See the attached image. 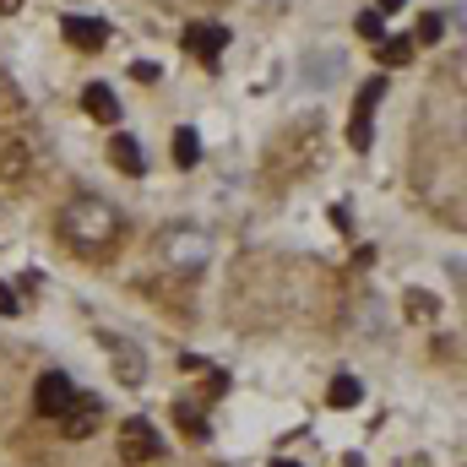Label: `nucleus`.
<instances>
[{"label": "nucleus", "instance_id": "39448f33", "mask_svg": "<svg viewBox=\"0 0 467 467\" xmlns=\"http://www.w3.org/2000/svg\"><path fill=\"white\" fill-rule=\"evenodd\" d=\"M93 424H99V402H88V397H77L66 413H60V430L71 435V441H82V435H93Z\"/></svg>", "mask_w": 467, "mask_h": 467}, {"label": "nucleus", "instance_id": "dca6fc26", "mask_svg": "<svg viewBox=\"0 0 467 467\" xmlns=\"http://www.w3.org/2000/svg\"><path fill=\"white\" fill-rule=\"evenodd\" d=\"M375 11H380V16H386V11H402V0H380Z\"/></svg>", "mask_w": 467, "mask_h": 467}, {"label": "nucleus", "instance_id": "f03ea898", "mask_svg": "<svg viewBox=\"0 0 467 467\" xmlns=\"http://www.w3.org/2000/svg\"><path fill=\"white\" fill-rule=\"evenodd\" d=\"M119 451H125V462H152L163 451V441H158V430L147 419H125L119 424Z\"/></svg>", "mask_w": 467, "mask_h": 467}, {"label": "nucleus", "instance_id": "f8f14e48", "mask_svg": "<svg viewBox=\"0 0 467 467\" xmlns=\"http://www.w3.org/2000/svg\"><path fill=\"white\" fill-rule=\"evenodd\" d=\"M358 38H375L380 44L386 38V16L380 11H358Z\"/></svg>", "mask_w": 467, "mask_h": 467}, {"label": "nucleus", "instance_id": "ddd939ff", "mask_svg": "<svg viewBox=\"0 0 467 467\" xmlns=\"http://www.w3.org/2000/svg\"><path fill=\"white\" fill-rule=\"evenodd\" d=\"M180 424H185V430H191V435H196V441H202V435H207V419H202V413H191V408H185V402H180Z\"/></svg>", "mask_w": 467, "mask_h": 467}, {"label": "nucleus", "instance_id": "9b49d317", "mask_svg": "<svg viewBox=\"0 0 467 467\" xmlns=\"http://www.w3.org/2000/svg\"><path fill=\"white\" fill-rule=\"evenodd\" d=\"M413 60V38H380V66H408Z\"/></svg>", "mask_w": 467, "mask_h": 467}, {"label": "nucleus", "instance_id": "2eb2a0df", "mask_svg": "<svg viewBox=\"0 0 467 467\" xmlns=\"http://www.w3.org/2000/svg\"><path fill=\"white\" fill-rule=\"evenodd\" d=\"M0 316H16V294L11 288H0Z\"/></svg>", "mask_w": 467, "mask_h": 467}, {"label": "nucleus", "instance_id": "423d86ee", "mask_svg": "<svg viewBox=\"0 0 467 467\" xmlns=\"http://www.w3.org/2000/svg\"><path fill=\"white\" fill-rule=\"evenodd\" d=\"M386 93V82L375 77L369 88H364V104H358V115H353V125H348V136H353V147H369V109H375V99Z\"/></svg>", "mask_w": 467, "mask_h": 467}, {"label": "nucleus", "instance_id": "4468645a", "mask_svg": "<svg viewBox=\"0 0 467 467\" xmlns=\"http://www.w3.org/2000/svg\"><path fill=\"white\" fill-rule=\"evenodd\" d=\"M435 38H441V16H435V11H430V16H424V22H419V44H435Z\"/></svg>", "mask_w": 467, "mask_h": 467}, {"label": "nucleus", "instance_id": "0eeeda50", "mask_svg": "<svg viewBox=\"0 0 467 467\" xmlns=\"http://www.w3.org/2000/svg\"><path fill=\"white\" fill-rule=\"evenodd\" d=\"M109 163H115L119 174H141V169H147V158H141V147H136L130 136H115V141H109Z\"/></svg>", "mask_w": 467, "mask_h": 467}, {"label": "nucleus", "instance_id": "1a4fd4ad", "mask_svg": "<svg viewBox=\"0 0 467 467\" xmlns=\"http://www.w3.org/2000/svg\"><path fill=\"white\" fill-rule=\"evenodd\" d=\"M174 163L180 169H196L202 163V136L196 130H174Z\"/></svg>", "mask_w": 467, "mask_h": 467}, {"label": "nucleus", "instance_id": "7ed1b4c3", "mask_svg": "<svg viewBox=\"0 0 467 467\" xmlns=\"http://www.w3.org/2000/svg\"><path fill=\"white\" fill-rule=\"evenodd\" d=\"M185 49H191V55H202L207 66H218V55L229 49V27H213V22H196V27H185Z\"/></svg>", "mask_w": 467, "mask_h": 467}, {"label": "nucleus", "instance_id": "f257e3e1", "mask_svg": "<svg viewBox=\"0 0 467 467\" xmlns=\"http://www.w3.org/2000/svg\"><path fill=\"white\" fill-rule=\"evenodd\" d=\"M33 402H38V413L44 419H60L71 402H77V386H71V375H60V369H49L38 386H33Z\"/></svg>", "mask_w": 467, "mask_h": 467}, {"label": "nucleus", "instance_id": "9d476101", "mask_svg": "<svg viewBox=\"0 0 467 467\" xmlns=\"http://www.w3.org/2000/svg\"><path fill=\"white\" fill-rule=\"evenodd\" d=\"M358 397H364L358 375H337V380H332V391H327V402H332V408H358Z\"/></svg>", "mask_w": 467, "mask_h": 467}, {"label": "nucleus", "instance_id": "20e7f679", "mask_svg": "<svg viewBox=\"0 0 467 467\" xmlns=\"http://www.w3.org/2000/svg\"><path fill=\"white\" fill-rule=\"evenodd\" d=\"M60 33H66V44H77V49H104V44H109V27H104L99 16H66Z\"/></svg>", "mask_w": 467, "mask_h": 467}, {"label": "nucleus", "instance_id": "f3484780", "mask_svg": "<svg viewBox=\"0 0 467 467\" xmlns=\"http://www.w3.org/2000/svg\"><path fill=\"white\" fill-rule=\"evenodd\" d=\"M272 467H299V462H272Z\"/></svg>", "mask_w": 467, "mask_h": 467}, {"label": "nucleus", "instance_id": "6e6552de", "mask_svg": "<svg viewBox=\"0 0 467 467\" xmlns=\"http://www.w3.org/2000/svg\"><path fill=\"white\" fill-rule=\"evenodd\" d=\"M82 109H88L93 119H104V125H115V119H119V104H115V93H109V88H99V82H93V88L82 93Z\"/></svg>", "mask_w": 467, "mask_h": 467}]
</instances>
